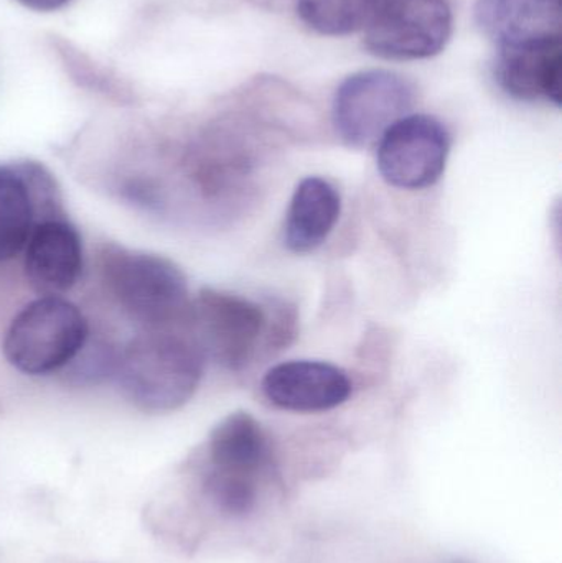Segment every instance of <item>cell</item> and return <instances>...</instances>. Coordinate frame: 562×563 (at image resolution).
I'll list each match as a JSON object with an SVG mask.
<instances>
[{"instance_id": "1", "label": "cell", "mask_w": 562, "mask_h": 563, "mask_svg": "<svg viewBox=\"0 0 562 563\" xmlns=\"http://www.w3.org/2000/svg\"><path fill=\"white\" fill-rule=\"evenodd\" d=\"M205 363L187 327L145 330L119 351L114 377L122 396L137 409L174 412L197 393Z\"/></svg>"}, {"instance_id": "2", "label": "cell", "mask_w": 562, "mask_h": 563, "mask_svg": "<svg viewBox=\"0 0 562 563\" xmlns=\"http://www.w3.org/2000/svg\"><path fill=\"white\" fill-rule=\"evenodd\" d=\"M293 311L280 305L276 313L231 291L203 288L191 300L187 330L203 351L224 369H246L260 351L283 347L294 336Z\"/></svg>"}, {"instance_id": "3", "label": "cell", "mask_w": 562, "mask_h": 563, "mask_svg": "<svg viewBox=\"0 0 562 563\" xmlns=\"http://www.w3.org/2000/svg\"><path fill=\"white\" fill-rule=\"evenodd\" d=\"M99 274L112 300L144 330L187 327L190 290L174 261L104 244L99 251Z\"/></svg>"}, {"instance_id": "4", "label": "cell", "mask_w": 562, "mask_h": 563, "mask_svg": "<svg viewBox=\"0 0 562 563\" xmlns=\"http://www.w3.org/2000/svg\"><path fill=\"white\" fill-rule=\"evenodd\" d=\"M89 334L88 320L76 305L42 295L13 318L3 354L20 373L46 376L66 369L88 343Z\"/></svg>"}, {"instance_id": "5", "label": "cell", "mask_w": 562, "mask_h": 563, "mask_svg": "<svg viewBox=\"0 0 562 563\" xmlns=\"http://www.w3.org/2000/svg\"><path fill=\"white\" fill-rule=\"evenodd\" d=\"M415 86L388 69H365L346 76L332 102V124L343 144L366 148L415 106Z\"/></svg>"}, {"instance_id": "6", "label": "cell", "mask_w": 562, "mask_h": 563, "mask_svg": "<svg viewBox=\"0 0 562 563\" xmlns=\"http://www.w3.org/2000/svg\"><path fill=\"white\" fill-rule=\"evenodd\" d=\"M452 26L448 0H379L363 30L372 55L392 62H419L445 48Z\"/></svg>"}, {"instance_id": "7", "label": "cell", "mask_w": 562, "mask_h": 563, "mask_svg": "<svg viewBox=\"0 0 562 563\" xmlns=\"http://www.w3.org/2000/svg\"><path fill=\"white\" fill-rule=\"evenodd\" d=\"M451 144L449 129L434 115H405L376 144L379 174L401 190L432 187L444 175Z\"/></svg>"}, {"instance_id": "8", "label": "cell", "mask_w": 562, "mask_h": 563, "mask_svg": "<svg viewBox=\"0 0 562 563\" xmlns=\"http://www.w3.org/2000/svg\"><path fill=\"white\" fill-rule=\"evenodd\" d=\"M63 214L58 185L42 164H0V263L25 250L36 223Z\"/></svg>"}, {"instance_id": "9", "label": "cell", "mask_w": 562, "mask_h": 563, "mask_svg": "<svg viewBox=\"0 0 562 563\" xmlns=\"http://www.w3.org/2000/svg\"><path fill=\"white\" fill-rule=\"evenodd\" d=\"M264 397L289 412H326L342 406L352 396L346 371L326 361L294 360L277 364L264 374Z\"/></svg>"}, {"instance_id": "10", "label": "cell", "mask_w": 562, "mask_h": 563, "mask_svg": "<svg viewBox=\"0 0 562 563\" xmlns=\"http://www.w3.org/2000/svg\"><path fill=\"white\" fill-rule=\"evenodd\" d=\"M23 253L26 280L40 297H62L81 277L85 266L82 241L66 214L36 223Z\"/></svg>"}, {"instance_id": "11", "label": "cell", "mask_w": 562, "mask_h": 563, "mask_svg": "<svg viewBox=\"0 0 562 563\" xmlns=\"http://www.w3.org/2000/svg\"><path fill=\"white\" fill-rule=\"evenodd\" d=\"M498 86L518 101L561 106V38L541 40L498 48L495 59Z\"/></svg>"}, {"instance_id": "12", "label": "cell", "mask_w": 562, "mask_h": 563, "mask_svg": "<svg viewBox=\"0 0 562 563\" xmlns=\"http://www.w3.org/2000/svg\"><path fill=\"white\" fill-rule=\"evenodd\" d=\"M475 20L498 48L561 38V0H477Z\"/></svg>"}, {"instance_id": "13", "label": "cell", "mask_w": 562, "mask_h": 563, "mask_svg": "<svg viewBox=\"0 0 562 563\" xmlns=\"http://www.w3.org/2000/svg\"><path fill=\"white\" fill-rule=\"evenodd\" d=\"M208 470L260 479L273 470V450L261 423L247 412L224 417L207 443Z\"/></svg>"}, {"instance_id": "14", "label": "cell", "mask_w": 562, "mask_h": 563, "mask_svg": "<svg viewBox=\"0 0 562 563\" xmlns=\"http://www.w3.org/2000/svg\"><path fill=\"white\" fill-rule=\"evenodd\" d=\"M342 211V197L332 181L307 177L297 185L284 221L283 240L290 253L307 254L326 243Z\"/></svg>"}, {"instance_id": "15", "label": "cell", "mask_w": 562, "mask_h": 563, "mask_svg": "<svg viewBox=\"0 0 562 563\" xmlns=\"http://www.w3.org/2000/svg\"><path fill=\"white\" fill-rule=\"evenodd\" d=\"M379 0H296L300 20L313 32L345 36L363 30Z\"/></svg>"}, {"instance_id": "16", "label": "cell", "mask_w": 562, "mask_h": 563, "mask_svg": "<svg viewBox=\"0 0 562 563\" xmlns=\"http://www.w3.org/2000/svg\"><path fill=\"white\" fill-rule=\"evenodd\" d=\"M203 492L211 505L230 518H246L256 508L257 479L247 476L207 468Z\"/></svg>"}, {"instance_id": "17", "label": "cell", "mask_w": 562, "mask_h": 563, "mask_svg": "<svg viewBox=\"0 0 562 563\" xmlns=\"http://www.w3.org/2000/svg\"><path fill=\"white\" fill-rule=\"evenodd\" d=\"M118 353L106 341H91L85 344L78 356L66 369L79 384H98L106 377H114Z\"/></svg>"}, {"instance_id": "18", "label": "cell", "mask_w": 562, "mask_h": 563, "mask_svg": "<svg viewBox=\"0 0 562 563\" xmlns=\"http://www.w3.org/2000/svg\"><path fill=\"white\" fill-rule=\"evenodd\" d=\"M15 2L35 12H56L68 5L71 0H15Z\"/></svg>"}]
</instances>
